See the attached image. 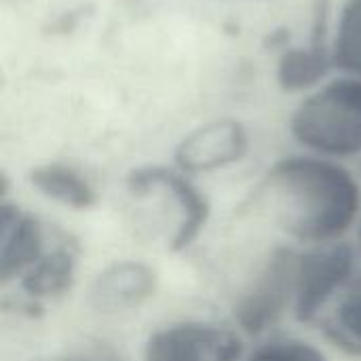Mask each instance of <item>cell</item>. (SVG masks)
<instances>
[{"mask_svg": "<svg viewBox=\"0 0 361 361\" xmlns=\"http://www.w3.org/2000/svg\"><path fill=\"white\" fill-rule=\"evenodd\" d=\"M256 192L277 228L300 247L345 241L360 224V182L334 159L311 152L281 157Z\"/></svg>", "mask_w": 361, "mask_h": 361, "instance_id": "obj_1", "label": "cell"}, {"mask_svg": "<svg viewBox=\"0 0 361 361\" xmlns=\"http://www.w3.org/2000/svg\"><path fill=\"white\" fill-rule=\"evenodd\" d=\"M290 135L317 157L361 154V76L334 78L307 95L290 116Z\"/></svg>", "mask_w": 361, "mask_h": 361, "instance_id": "obj_2", "label": "cell"}, {"mask_svg": "<svg viewBox=\"0 0 361 361\" xmlns=\"http://www.w3.org/2000/svg\"><path fill=\"white\" fill-rule=\"evenodd\" d=\"M300 245L283 241L267 252L254 277L233 302L235 328L243 336H264L294 309Z\"/></svg>", "mask_w": 361, "mask_h": 361, "instance_id": "obj_3", "label": "cell"}, {"mask_svg": "<svg viewBox=\"0 0 361 361\" xmlns=\"http://www.w3.org/2000/svg\"><path fill=\"white\" fill-rule=\"evenodd\" d=\"M125 188L133 199L157 195L167 207L169 231L167 250L182 254L190 250L212 218V203L207 195L192 182L190 176L176 165H140L125 176Z\"/></svg>", "mask_w": 361, "mask_h": 361, "instance_id": "obj_4", "label": "cell"}, {"mask_svg": "<svg viewBox=\"0 0 361 361\" xmlns=\"http://www.w3.org/2000/svg\"><path fill=\"white\" fill-rule=\"evenodd\" d=\"M357 245L345 241L302 247L296 271L292 317L300 326H317L338 294L360 271Z\"/></svg>", "mask_w": 361, "mask_h": 361, "instance_id": "obj_5", "label": "cell"}, {"mask_svg": "<svg viewBox=\"0 0 361 361\" xmlns=\"http://www.w3.org/2000/svg\"><path fill=\"white\" fill-rule=\"evenodd\" d=\"M245 343L237 328L209 319H180L148 334L142 361H243Z\"/></svg>", "mask_w": 361, "mask_h": 361, "instance_id": "obj_6", "label": "cell"}, {"mask_svg": "<svg viewBox=\"0 0 361 361\" xmlns=\"http://www.w3.org/2000/svg\"><path fill=\"white\" fill-rule=\"evenodd\" d=\"M250 152V133L237 118L224 116L186 133L176 150L173 165L190 178L237 165Z\"/></svg>", "mask_w": 361, "mask_h": 361, "instance_id": "obj_7", "label": "cell"}, {"mask_svg": "<svg viewBox=\"0 0 361 361\" xmlns=\"http://www.w3.org/2000/svg\"><path fill=\"white\" fill-rule=\"evenodd\" d=\"M159 271L137 258L106 264L87 288V307L99 315H127L146 307L159 292Z\"/></svg>", "mask_w": 361, "mask_h": 361, "instance_id": "obj_8", "label": "cell"}, {"mask_svg": "<svg viewBox=\"0 0 361 361\" xmlns=\"http://www.w3.org/2000/svg\"><path fill=\"white\" fill-rule=\"evenodd\" d=\"M42 220L11 199L0 201V283L11 286L47 252Z\"/></svg>", "mask_w": 361, "mask_h": 361, "instance_id": "obj_9", "label": "cell"}, {"mask_svg": "<svg viewBox=\"0 0 361 361\" xmlns=\"http://www.w3.org/2000/svg\"><path fill=\"white\" fill-rule=\"evenodd\" d=\"M330 0H315L311 40L307 47H286L277 61V85L286 93H300L317 87L334 66L328 44Z\"/></svg>", "mask_w": 361, "mask_h": 361, "instance_id": "obj_10", "label": "cell"}, {"mask_svg": "<svg viewBox=\"0 0 361 361\" xmlns=\"http://www.w3.org/2000/svg\"><path fill=\"white\" fill-rule=\"evenodd\" d=\"M78 279V252L72 243H55L17 281L23 298L34 307L72 292Z\"/></svg>", "mask_w": 361, "mask_h": 361, "instance_id": "obj_11", "label": "cell"}, {"mask_svg": "<svg viewBox=\"0 0 361 361\" xmlns=\"http://www.w3.org/2000/svg\"><path fill=\"white\" fill-rule=\"evenodd\" d=\"M27 182L42 199L70 212H89L99 203L95 184L70 163L51 161L34 165L27 171Z\"/></svg>", "mask_w": 361, "mask_h": 361, "instance_id": "obj_12", "label": "cell"}, {"mask_svg": "<svg viewBox=\"0 0 361 361\" xmlns=\"http://www.w3.org/2000/svg\"><path fill=\"white\" fill-rule=\"evenodd\" d=\"M324 338L351 360H361V269L317 324Z\"/></svg>", "mask_w": 361, "mask_h": 361, "instance_id": "obj_13", "label": "cell"}, {"mask_svg": "<svg viewBox=\"0 0 361 361\" xmlns=\"http://www.w3.org/2000/svg\"><path fill=\"white\" fill-rule=\"evenodd\" d=\"M334 66L351 76H361V0H347L332 42Z\"/></svg>", "mask_w": 361, "mask_h": 361, "instance_id": "obj_14", "label": "cell"}, {"mask_svg": "<svg viewBox=\"0 0 361 361\" xmlns=\"http://www.w3.org/2000/svg\"><path fill=\"white\" fill-rule=\"evenodd\" d=\"M243 361H330L328 353L300 336H269L258 343Z\"/></svg>", "mask_w": 361, "mask_h": 361, "instance_id": "obj_15", "label": "cell"}, {"mask_svg": "<svg viewBox=\"0 0 361 361\" xmlns=\"http://www.w3.org/2000/svg\"><path fill=\"white\" fill-rule=\"evenodd\" d=\"M40 361H123V360H114V357H53V360H40Z\"/></svg>", "mask_w": 361, "mask_h": 361, "instance_id": "obj_16", "label": "cell"}, {"mask_svg": "<svg viewBox=\"0 0 361 361\" xmlns=\"http://www.w3.org/2000/svg\"><path fill=\"white\" fill-rule=\"evenodd\" d=\"M355 245H357V252H360L361 256V218H360V224H357V228H355Z\"/></svg>", "mask_w": 361, "mask_h": 361, "instance_id": "obj_17", "label": "cell"}]
</instances>
